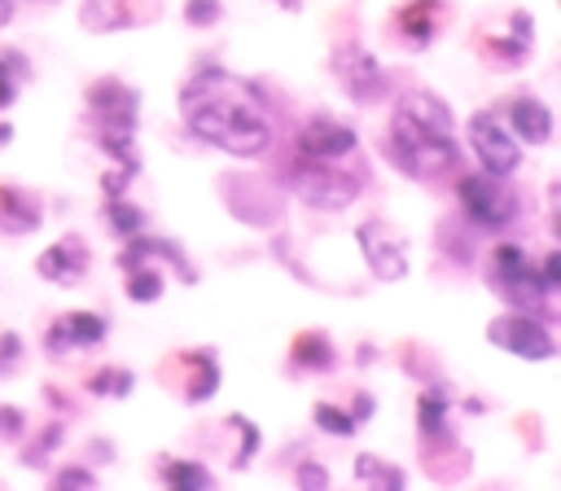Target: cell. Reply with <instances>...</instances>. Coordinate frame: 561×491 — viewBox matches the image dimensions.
Segmentation results:
<instances>
[{
  "mask_svg": "<svg viewBox=\"0 0 561 491\" xmlns=\"http://www.w3.org/2000/svg\"><path fill=\"white\" fill-rule=\"evenodd\" d=\"M311 416H316V425H320L324 434H337V438H346V434H355V430H359V421H355L351 412L333 408V403H316V408H311Z\"/></svg>",
  "mask_w": 561,
  "mask_h": 491,
  "instance_id": "cell-28",
  "label": "cell"
},
{
  "mask_svg": "<svg viewBox=\"0 0 561 491\" xmlns=\"http://www.w3.org/2000/svg\"><path fill=\"white\" fill-rule=\"evenodd\" d=\"M127 298L131 302H158L162 298V272L149 263H131L127 267Z\"/></svg>",
  "mask_w": 561,
  "mask_h": 491,
  "instance_id": "cell-24",
  "label": "cell"
},
{
  "mask_svg": "<svg viewBox=\"0 0 561 491\" xmlns=\"http://www.w3.org/2000/svg\"><path fill=\"white\" fill-rule=\"evenodd\" d=\"M22 412L18 408H0V438H22Z\"/></svg>",
  "mask_w": 561,
  "mask_h": 491,
  "instance_id": "cell-35",
  "label": "cell"
},
{
  "mask_svg": "<svg viewBox=\"0 0 561 491\" xmlns=\"http://www.w3.org/2000/svg\"><path fill=\"white\" fill-rule=\"evenodd\" d=\"M18 355H22V338L18 333H0V377H9L18 368Z\"/></svg>",
  "mask_w": 561,
  "mask_h": 491,
  "instance_id": "cell-32",
  "label": "cell"
},
{
  "mask_svg": "<svg viewBox=\"0 0 561 491\" xmlns=\"http://www.w3.org/2000/svg\"><path fill=\"white\" fill-rule=\"evenodd\" d=\"M491 285H495V294L508 302V307H517V311H539L543 307V298H548V289H543V281H539V267L526 259V250L522 246H513V241H500L495 250H491Z\"/></svg>",
  "mask_w": 561,
  "mask_h": 491,
  "instance_id": "cell-3",
  "label": "cell"
},
{
  "mask_svg": "<svg viewBox=\"0 0 561 491\" xmlns=\"http://www.w3.org/2000/svg\"><path fill=\"white\" fill-rule=\"evenodd\" d=\"M351 416H355V421H368V416H373V399H368V395H359V399H355V412H351Z\"/></svg>",
  "mask_w": 561,
  "mask_h": 491,
  "instance_id": "cell-37",
  "label": "cell"
},
{
  "mask_svg": "<svg viewBox=\"0 0 561 491\" xmlns=\"http://www.w3.org/2000/svg\"><path fill=\"white\" fill-rule=\"evenodd\" d=\"M298 487H329L324 465H298Z\"/></svg>",
  "mask_w": 561,
  "mask_h": 491,
  "instance_id": "cell-36",
  "label": "cell"
},
{
  "mask_svg": "<svg viewBox=\"0 0 561 491\" xmlns=\"http://www.w3.org/2000/svg\"><path fill=\"white\" fill-rule=\"evenodd\" d=\"M219 0H188L184 4V18H188V26H215L219 22Z\"/></svg>",
  "mask_w": 561,
  "mask_h": 491,
  "instance_id": "cell-31",
  "label": "cell"
},
{
  "mask_svg": "<svg viewBox=\"0 0 561 491\" xmlns=\"http://www.w3.org/2000/svg\"><path fill=\"white\" fill-rule=\"evenodd\" d=\"M333 359H337V351H333V342L324 333H298L294 338V364L298 368L324 373V368H333Z\"/></svg>",
  "mask_w": 561,
  "mask_h": 491,
  "instance_id": "cell-21",
  "label": "cell"
},
{
  "mask_svg": "<svg viewBox=\"0 0 561 491\" xmlns=\"http://www.w3.org/2000/svg\"><path fill=\"white\" fill-rule=\"evenodd\" d=\"M416 421H421V434L425 438H447V395L443 390H430L416 399Z\"/></svg>",
  "mask_w": 561,
  "mask_h": 491,
  "instance_id": "cell-22",
  "label": "cell"
},
{
  "mask_svg": "<svg viewBox=\"0 0 561 491\" xmlns=\"http://www.w3.org/2000/svg\"><path fill=\"white\" fill-rule=\"evenodd\" d=\"M44 224L39 215V202L26 193V189H13V184H0V232L9 237H26Z\"/></svg>",
  "mask_w": 561,
  "mask_h": 491,
  "instance_id": "cell-13",
  "label": "cell"
},
{
  "mask_svg": "<svg viewBox=\"0 0 561 491\" xmlns=\"http://www.w3.org/2000/svg\"><path fill=\"white\" fill-rule=\"evenodd\" d=\"M508 123L526 145H548L552 140V110L539 96H513L508 101Z\"/></svg>",
  "mask_w": 561,
  "mask_h": 491,
  "instance_id": "cell-14",
  "label": "cell"
},
{
  "mask_svg": "<svg viewBox=\"0 0 561 491\" xmlns=\"http://www.w3.org/2000/svg\"><path fill=\"white\" fill-rule=\"evenodd\" d=\"M355 241L364 250V263L377 281H403L408 276V254H403V232L386 219H364L355 228Z\"/></svg>",
  "mask_w": 561,
  "mask_h": 491,
  "instance_id": "cell-8",
  "label": "cell"
},
{
  "mask_svg": "<svg viewBox=\"0 0 561 491\" xmlns=\"http://www.w3.org/2000/svg\"><path fill=\"white\" fill-rule=\"evenodd\" d=\"M53 487H96V478L88 469H79V465H66L61 473H53Z\"/></svg>",
  "mask_w": 561,
  "mask_h": 491,
  "instance_id": "cell-33",
  "label": "cell"
},
{
  "mask_svg": "<svg viewBox=\"0 0 561 491\" xmlns=\"http://www.w3.org/2000/svg\"><path fill=\"white\" fill-rule=\"evenodd\" d=\"M438 18H443V0H403L399 13H394V26H399V35L408 44L425 48L434 39V31H438Z\"/></svg>",
  "mask_w": 561,
  "mask_h": 491,
  "instance_id": "cell-15",
  "label": "cell"
},
{
  "mask_svg": "<svg viewBox=\"0 0 561 491\" xmlns=\"http://www.w3.org/2000/svg\"><path fill=\"white\" fill-rule=\"evenodd\" d=\"M9 140H13V127H9V123H0V145H9Z\"/></svg>",
  "mask_w": 561,
  "mask_h": 491,
  "instance_id": "cell-39",
  "label": "cell"
},
{
  "mask_svg": "<svg viewBox=\"0 0 561 491\" xmlns=\"http://www.w3.org/2000/svg\"><path fill=\"white\" fill-rule=\"evenodd\" d=\"M140 18V0H83L79 9V22L83 31H123V26H136Z\"/></svg>",
  "mask_w": 561,
  "mask_h": 491,
  "instance_id": "cell-16",
  "label": "cell"
},
{
  "mask_svg": "<svg viewBox=\"0 0 561 491\" xmlns=\"http://www.w3.org/2000/svg\"><path fill=\"white\" fill-rule=\"evenodd\" d=\"M355 478L359 482H368V487H403L408 478H403V469H394V465H386L381 456H373V452H359L355 456Z\"/></svg>",
  "mask_w": 561,
  "mask_h": 491,
  "instance_id": "cell-23",
  "label": "cell"
},
{
  "mask_svg": "<svg viewBox=\"0 0 561 491\" xmlns=\"http://www.w3.org/2000/svg\"><path fill=\"white\" fill-rule=\"evenodd\" d=\"M105 215H110V228H114L118 237H136V232L145 228V210L131 206V202H123V197H110Z\"/></svg>",
  "mask_w": 561,
  "mask_h": 491,
  "instance_id": "cell-27",
  "label": "cell"
},
{
  "mask_svg": "<svg viewBox=\"0 0 561 491\" xmlns=\"http://www.w3.org/2000/svg\"><path fill=\"white\" fill-rule=\"evenodd\" d=\"M180 105H184V123L197 140L206 145H219L237 158H259L267 145H272V123L267 114L245 96V88L237 79H228L224 70H210V75H197L184 92H180Z\"/></svg>",
  "mask_w": 561,
  "mask_h": 491,
  "instance_id": "cell-1",
  "label": "cell"
},
{
  "mask_svg": "<svg viewBox=\"0 0 561 491\" xmlns=\"http://www.w3.org/2000/svg\"><path fill=\"white\" fill-rule=\"evenodd\" d=\"M351 149H355V127H346V123H337V118H329V114L307 118L302 132H298V153H302V158L333 162V158H342V153H351Z\"/></svg>",
  "mask_w": 561,
  "mask_h": 491,
  "instance_id": "cell-10",
  "label": "cell"
},
{
  "mask_svg": "<svg viewBox=\"0 0 561 491\" xmlns=\"http://www.w3.org/2000/svg\"><path fill=\"white\" fill-rule=\"evenodd\" d=\"M88 241L79 237V232H66L61 241H53L39 259H35V272L44 276V281H57V285H75V281H83V272H88Z\"/></svg>",
  "mask_w": 561,
  "mask_h": 491,
  "instance_id": "cell-11",
  "label": "cell"
},
{
  "mask_svg": "<svg viewBox=\"0 0 561 491\" xmlns=\"http://www.w3.org/2000/svg\"><path fill=\"white\" fill-rule=\"evenodd\" d=\"M333 75H337L342 92L359 105H377L386 96V70L377 66V57L364 44H342L333 53Z\"/></svg>",
  "mask_w": 561,
  "mask_h": 491,
  "instance_id": "cell-7",
  "label": "cell"
},
{
  "mask_svg": "<svg viewBox=\"0 0 561 491\" xmlns=\"http://www.w3.org/2000/svg\"><path fill=\"white\" fill-rule=\"evenodd\" d=\"M13 22V0H0V26H9Z\"/></svg>",
  "mask_w": 561,
  "mask_h": 491,
  "instance_id": "cell-38",
  "label": "cell"
},
{
  "mask_svg": "<svg viewBox=\"0 0 561 491\" xmlns=\"http://www.w3.org/2000/svg\"><path fill=\"white\" fill-rule=\"evenodd\" d=\"M26 75H31L26 57L4 48V53H0V110L13 105V96H18V79H26Z\"/></svg>",
  "mask_w": 561,
  "mask_h": 491,
  "instance_id": "cell-26",
  "label": "cell"
},
{
  "mask_svg": "<svg viewBox=\"0 0 561 491\" xmlns=\"http://www.w3.org/2000/svg\"><path fill=\"white\" fill-rule=\"evenodd\" d=\"M180 368H188V377H184V399L188 403H202V399L215 395V386H219L215 351H184L180 355Z\"/></svg>",
  "mask_w": 561,
  "mask_h": 491,
  "instance_id": "cell-18",
  "label": "cell"
},
{
  "mask_svg": "<svg viewBox=\"0 0 561 491\" xmlns=\"http://www.w3.org/2000/svg\"><path fill=\"white\" fill-rule=\"evenodd\" d=\"M456 197L469 215V224L486 228V232H500L517 219V193L508 189L504 175H491V171H478V175H465L456 184Z\"/></svg>",
  "mask_w": 561,
  "mask_h": 491,
  "instance_id": "cell-5",
  "label": "cell"
},
{
  "mask_svg": "<svg viewBox=\"0 0 561 491\" xmlns=\"http://www.w3.org/2000/svg\"><path fill=\"white\" fill-rule=\"evenodd\" d=\"M131 386H136V377H131L127 368H101V373L92 377V390H96V395H110V399H123Z\"/></svg>",
  "mask_w": 561,
  "mask_h": 491,
  "instance_id": "cell-29",
  "label": "cell"
},
{
  "mask_svg": "<svg viewBox=\"0 0 561 491\" xmlns=\"http://www.w3.org/2000/svg\"><path fill=\"white\" fill-rule=\"evenodd\" d=\"M386 149H390V162L399 171H408V175H447L460 162L451 132L425 127L408 110H394L390 114V145Z\"/></svg>",
  "mask_w": 561,
  "mask_h": 491,
  "instance_id": "cell-2",
  "label": "cell"
},
{
  "mask_svg": "<svg viewBox=\"0 0 561 491\" xmlns=\"http://www.w3.org/2000/svg\"><path fill=\"white\" fill-rule=\"evenodd\" d=\"M530 48H535V18L530 13H508V35H491L486 39V53L491 57H500L504 66H517V61H526L530 57Z\"/></svg>",
  "mask_w": 561,
  "mask_h": 491,
  "instance_id": "cell-17",
  "label": "cell"
},
{
  "mask_svg": "<svg viewBox=\"0 0 561 491\" xmlns=\"http://www.w3.org/2000/svg\"><path fill=\"white\" fill-rule=\"evenodd\" d=\"M399 110H408L416 123H425V127H438V132H451V114H447V105L434 96V92H403V101H399Z\"/></svg>",
  "mask_w": 561,
  "mask_h": 491,
  "instance_id": "cell-20",
  "label": "cell"
},
{
  "mask_svg": "<svg viewBox=\"0 0 561 491\" xmlns=\"http://www.w3.org/2000/svg\"><path fill=\"white\" fill-rule=\"evenodd\" d=\"M539 281H543V289H548V294H557V289H561V254H557V250L543 259V267H539Z\"/></svg>",
  "mask_w": 561,
  "mask_h": 491,
  "instance_id": "cell-34",
  "label": "cell"
},
{
  "mask_svg": "<svg viewBox=\"0 0 561 491\" xmlns=\"http://www.w3.org/2000/svg\"><path fill=\"white\" fill-rule=\"evenodd\" d=\"M276 4H280V9H289V13H294V9H302V0H276Z\"/></svg>",
  "mask_w": 561,
  "mask_h": 491,
  "instance_id": "cell-40",
  "label": "cell"
},
{
  "mask_svg": "<svg viewBox=\"0 0 561 491\" xmlns=\"http://www.w3.org/2000/svg\"><path fill=\"white\" fill-rule=\"evenodd\" d=\"M486 338L495 342V346H504L508 355H517V359H552L557 355V342H552V329L535 316V311H508V316H500V320H491L486 324Z\"/></svg>",
  "mask_w": 561,
  "mask_h": 491,
  "instance_id": "cell-6",
  "label": "cell"
},
{
  "mask_svg": "<svg viewBox=\"0 0 561 491\" xmlns=\"http://www.w3.org/2000/svg\"><path fill=\"white\" fill-rule=\"evenodd\" d=\"M101 338H105V320H101L96 311H66V316L53 320L44 346H48L53 355H66L70 346H96Z\"/></svg>",
  "mask_w": 561,
  "mask_h": 491,
  "instance_id": "cell-12",
  "label": "cell"
},
{
  "mask_svg": "<svg viewBox=\"0 0 561 491\" xmlns=\"http://www.w3.org/2000/svg\"><path fill=\"white\" fill-rule=\"evenodd\" d=\"M162 482L167 487H193V491H202V487H215V473L202 469L197 460H162Z\"/></svg>",
  "mask_w": 561,
  "mask_h": 491,
  "instance_id": "cell-25",
  "label": "cell"
},
{
  "mask_svg": "<svg viewBox=\"0 0 561 491\" xmlns=\"http://www.w3.org/2000/svg\"><path fill=\"white\" fill-rule=\"evenodd\" d=\"M232 425H237V434H241V443H237V452H232V465L241 469V465L254 456V447H259V430H254V421H245V416H232Z\"/></svg>",
  "mask_w": 561,
  "mask_h": 491,
  "instance_id": "cell-30",
  "label": "cell"
},
{
  "mask_svg": "<svg viewBox=\"0 0 561 491\" xmlns=\"http://www.w3.org/2000/svg\"><path fill=\"white\" fill-rule=\"evenodd\" d=\"M469 145H473V158L482 162V171H491V175H508V171H517V162H522V145L508 136V127L495 118V114H473L469 118Z\"/></svg>",
  "mask_w": 561,
  "mask_h": 491,
  "instance_id": "cell-9",
  "label": "cell"
},
{
  "mask_svg": "<svg viewBox=\"0 0 561 491\" xmlns=\"http://www.w3.org/2000/svg\"><path fill=\"white\" fill-rule=\"evenodd\" d=\"M285 184L307 206H316V210H346L359 197V180L351 171H337L333 162H316V158H298L289 167V180Z\"/></svg>",
  "mask_w": 561,
  "mask_h": 491,
  "instance_id": "cell-4",
  "label": "cell"
},
{
  "mask_svg": "<svg viewBox=\"0 0 561 491\" xmlns=\"http://www.w3.org/2000/svg\"><path fill=\"white\" fill-rule=\"evenodd\" d=\"M88 105H92L96 114H136L140 96H136L127 83H118V79H101V83L88 88Z\"/></svg>",
  "mask_w": 561,
  "mask_h": 491,
  "instance_id": "cell-19",
  "label": "cell"
}]
</instances>
